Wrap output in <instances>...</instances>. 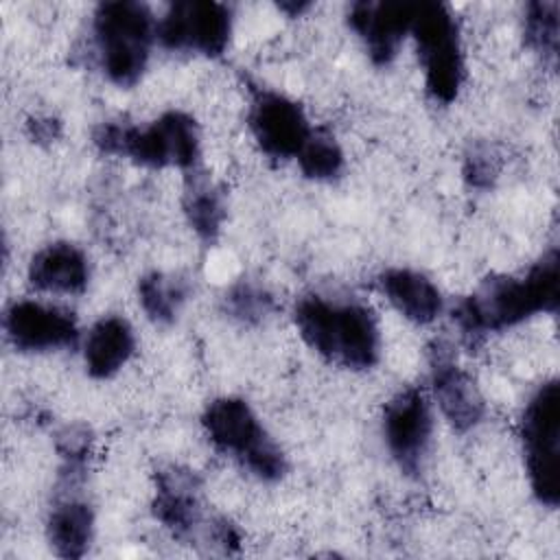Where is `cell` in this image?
<instances>
[{"instance_id": "7402d4cb", "label": "cell", "mask_w": 560, "mask_h": 560, "mask_svg": "<svg viewBox=\"0 0 560 560\" xmlns=\"http://www.w3.org/2000/svg\"><path fill=\"white\" fill-rule=\"evenodd\" d=\"M295 162L304 177L313 182H332L346 168V153L330 133L313 131Z\"/></svg>"}, {"instance_id": "44dd1931", "label": "cell", "mask_w": 560, "mask_h": 560, "mask_svg": "<svg viewBox=\"0 0 560 560\" xmlns=\"http://www.w3.org/2000/svg\"><path fill=\"white\" fill-rule=\"evenodd\" d=\"M560 7L558 2H529L523 11L525 46L547 63L558 59L560 42Z\"/></svg>"}, {"instance_id": "30bf717a", "label": "cell", "mask_w": 560, "mask_h": 560, "mask_svg": "<svg viewBox=\"0 0 560 560\" xmlns=\"http://www.w3.org/2000/svg\"><path fill=\"white\" fill-rule=\"evenodd\" d=\"M383 442L402 475H418L433 440V411L420 387H402L383 409Z\"/></svg>"}, {"instance_id": "d4e9b609", "label": "cell", "mask_w": 560, "mask_h": 560, "mask_svg": "<svg viewBox=\"0 0 560 560\" xmlns=\"http://www.w3.org/2000/svg\"><path fill=\"white\" fill-rule=\"evenodd\" d=\"M494 164L488 158L486 151H472V155L466 158V166H464V175L466 179L475 186V188H483L490 186V179L494 177Z\"/></svg>"}, {"instance_id": "5b68a950", "label": "cell", "mask_w": 560, "mask_h": 560, "mask_svg": "<svg viewBox=\"0 0 560 560\" xmlns=\"http://www.w3.org/2000/svg\"><path fill=\"white\" fill-rule=\"evenodd\" d=\"M208 442L265 483L280 481L289 470L282 446L265 429L252 405L241 396H219L201 413Z\"/></svg>"}, {"instance_id": "e0dca14e", "label": "cell", "mask_w": 560, "mask_h": 560, "mask_svg": "<svg viewBox=\"0 0 560 560\" xmlns=\"http://www.w3.org/2000/svg\"><path fill=\"white\" fill-rule=\"evenodd\" d=\"M378 289L385 300L409 322L431 324L444 311V298L438 284L418 269L387 267L378 273Z\"/></svg>"}, {"instance_id": "3957f363", "label": "cell", "mask_w": 560, "mask_h": 560, "mask_svg": "<svg viewBox=\"0 0 560 560\" xmlns=\"http://www.w3.org/2000/svg\"><path fill=\"white\" fill-rule=\"evenodd\" d=\"M92 142L105 155L127 158L147 168L195 171L201 155L199 125L182 109L162 112L147 125L101 122Z\"/></svg>"}, {"instance_id": "8992f818", "label": "cell", "mask_w": 560, "mask_h": 560, "mask_svg": "<svg viewBox=\"0 0 560 560\" xmlns=\"http://www.w3.org/2000/svg\"><path fill=\"white\" fill-rule=\"evenodd\" d=\"M151 512L173 538L208 549L232 553L241 545V534L225 516H210L201 501V481L195 470L168 464L155 470Z\"/></svg>"}, {"instance_id": "ac0fdd59", "label": "cell", "mask_w": 560, "mask_h": 560, "mask_svg": "<svg viewBox=\"0 0 560 560\" xmlns=\"http://www.w3.org/2000/svg\"><path fill=\"white\" fill-rule=\"evenodd\" d=\"M136 352V332L122 315H105L96 319L83 339L85 372L105 381L116 376Z\"/></svg>"}, {"instance_id": "7c38bea8", "label": "cell", "mask_w": 560, "mask_h": 560, "mask_svg": "<svg viewBox=\"0 0 560 560\" xmlns=\"http://www.w3.org/2000/svg\"><path fill=\"white\" fill-rule=\"evenodd\" d=\"M2 328L7 341L24 354L57 352L77 346L81 330L72 311L42 302V300H15L2 315Z\"/></svg>"}, {"instance_id": "277c9868", "label": "cell", "mask_w": 560, "mask_h": 560, "mask_svg": "<svg viewBox=\"0 0 560 560\" xmlns=\"http://www.w3.org/2000/svg\"><path fill=\"white\" fill-rule=\"evenodd\" d=\"M92 46L105 79L118 88H133L147 72L158 42V18L142 2H103L92 13Z\"/></svg>"}, {"instance_id": "ba28073f", "label": "cell", "mask_w": 560, "mask_h": 560, "mask_svg": "<svg viewBox=\"0 0 560 560\" xmlns=\"http://www.w3.org/2000/svg\"><path fill=\"white\" fill-rule=\"evenodd\" d=\"M409 37L416 44L427 94L440 105L453 103L466 79V61L459 24L451 7L416 2Z\"/></svg>"}, {"instance_id": "ffe728a7", "label": "cell", "mask_w": 560, "mask_h": 560, "mask_svg": "<svg viewBox=\"0 0 560 560\" xmlns=\"http://www.w3.org/2000/svg\"><path fill=\"white\" fill-rule=\"evenodd\" d=\"M186 300L188 282L177 273L149 271L138 280V302L153 324H173Z\"/></svg>"}, {"instance_id": "603a6c76", "label": "cell", "mask_w": 560, "mask_h": 560, "mask_svg": "<svg viewBox=\"0 0 560 560\" xmlns=\"http://www.w3.org/2000/svg\"><path fill=\"white\" fill-rule=\"evenodd\" d=\"M223 313L241 324H260L273 308V295L256 280H238L223 295Z\"/></svg>"}, {"instance_id": "4316f807", "label": "cell", "mask_w": 560, "mask_h": 560, "mask_svg": "<svg viewBox=\"0 0 560 560\" xmlns=\"http://www.w3.org/2000/svg\"><path fill=\"white\" fill-rule=\"evenodd\" d=\"M308 7H311V4H278L280 11H291V15H300V13H304Z\"/></svg>"}, {"instance_id": "6da1fadb", "label": "cell", "mask_w": 560, "mask_h": 560, "mask_svg": "<svg viewBox=\"0 0 560 560\" xmlns=\"http://www.w3.org/2000/svg\"><path fill=\"white\" fill-rule=\"evenodd\" d=\"M560 302V256L549 249L527 271L481 282L453 308L462 339L470 346L492 332L514 328L536 315H553Z\"/></svg>"}, {"instance_id": "4fadbf2b", "label": "cell", "mask_w": 560, "mask_h": 560, "mask_svg": "<svg viewBox=\"0 0 560 560\" xmlns=\"http://www.w3.org/2000/svg\"><path fill=\"white\" fill-rule=\"evenodd\" d=\"M429 383L440 413L457 433H468L486 418V400L475 378L457 363L453 348L435 341L429 352Z\"/></svg>"}, {"instance_id": "2e32d148", "label": "cell", "mask_w": 560, "mask_h": 560, "mask_svg": "<svg viewBox=\"0 0 560 560\" xmlns=\"http://www.w3.org/2000/svg\"><path fill=\"white\" fill-rule=\"evenodd\" d=\"M79 486H61L46 516V540L59 558H83L94 540V510Z\"/></svg>"}, {"instance_id": "d6986e66", "label": "cell", "mask_w": 560, "mask_h": 560, "mask_svg": "<svg viewBox=\"0 0 560 560\" xmlns=\"http://www.w3.org/2000/svg\"><path fill=\"white\" fill-rule=\"evenodd\" d=\"M190 230L206 243L217 241L228 217L223 192L203 175H192L182 199Z\"/></svg>"}, {"instance_id": "484cf974", "label": "cell", "mask_w": 560, "mask_h": 560, "mask_svg": "<svg viewBox=\"0 0 560 560\" xmlns=\"http://www.w3.org/2000/svg\"><path fill=\"white\" fill-rule=\"evenodd\" d=\"M31 129V138L33 140H55L59 133V122L52 118H35L28 122Z\"/></svg>"}, {"instance_id": "cb8c5ba5", "label": "cell", "mask_w": 560, "mask_h": 560, "mask_svg": "<svg viewBox=\"0 0 560 560\" xmlns=\"http://www.w3.org/2000/svg\"><path fill=\"white\" fill-rule=\"evenodd\" d=\"M94 438L85 424H66L55 435V451L61 459V472L85 475Z\"/></svg>"}, {"instance_id": "9a60e30c", "label": "cell", "mask_w": 560, "mask_h": 560, "mask_svg": "<svg viewBox=\"0 0 560 560\" xmlns=\"http://www.w3.org/2000/svg\"><path fill=\"white\" fill-rule=\"evenodd\" d=\"M26 278L28 284L42 293L77 295L83 293L90 282V260L79 245L55 241L31 256Z\"/></svg>"}, {"instance_id": "5bb4252c", "label": "cell", "mask_w": 560, "mask_h": 560, "mask_svg": "<svg viewBox=\"0 0 560 560\" xmlns=\"http://www.w3.org/2000/svg\"><path fill=\"white\" fill-rule=\"evenodd\" d=\"M416 2L381 0L352 2L348 7V26L361 39L365 52L376 66H387L396 59L402 42L409 37Z\"/></svg>"}, {"instance_id": "7a4b0ae2", "label": "cell", "mask_w": 560, "mask_h": 560, "mask_svg": "<svg viewBox=\"0 0 560 560\" xmlns=\"http://www.w3.org/2000/svg\"><path fill=\"white\" fill-rule=\"evenodd\" d=\"M291 317L300 339L332 365L363 372L381 361L378 317L357 298L313 291L295 300Z\"/></svg>"}, {"instance_id": "8fae6325", "label": "cell", "mask_w": 560, "mask_h": 560, "mask_svg": "<svg viewBox=\"0 0 560 560\" xmlns=\"http://www.w3.org/2000/svg\"><path fill=\"white\" fill-rule=\"evenodd\" d=\"M247 125L258 149L280 162L295 160L315 131L304 107L276 90H258L252 96Z\"/></svg>"}, {"instance_id": "9c48e42d", "label": "cell", "mask_w": 560, "mask_h": 560, "mask_svg": "<svg viewBox=\"0 0 560 560\" xmlns=\"http://www.w3.org/2000/svg\"><path fill=\"white\" fill-rule=\"evenodd\" d=\"M232 9L214 0H179L158 18V42L175 52L219 57L232 39Z\"/></svg>"}, {"instance_id": "52a82bcc", "label": "cell", "mask_w": 560, "mask_h": 560, "mask_svg": "<svg viewBox=\"0 0 560 560\" xmlns=\"http://www.w3.org/2000/svg\"><path fill=\"white\" fill-rule=\"evenodd\" d=\"M518 438L523 448L525 475L536 501L556 508L560 501V385L549 378L527 398Z\"/></svg>"}]
</instances>
